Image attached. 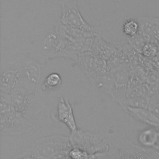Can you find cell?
<instances>
[{"label": "cell", "mask_w": 159, "mask_h": 159, "mask_svg": "<svg viewBox=\"0 0 159 159\" xmlns=\"http://www.w3.org/2000/svg\"><path fill=\"white\" fill-rule=\"evenodd\" d=\"M57 118L73 132L78 129L73 108L67 98L61 97L57 105Z\"/></svg>", "instance_id": "cell-10"}, {"label": "cell", "mask_w": 159, "mask_h": 159, "mask_svg": "<svg viewBox=\"0 0 159 159\" xmlns=\"http://www.w3.org/2000/svg\"><path fill=\"white\" fill-rule=\"evenodd\" d=\"M34 95L28 89L20 84L10 93L14 108L25 115L30 104V97Z\"/></svg>", "instance_id": "cell-11"}, {"label": "cell", "mask_w": 159, "mask_h": 159, "mask_svg": "<svg viewBox=\"0 0 159 159\" xmlns=\"http://www.w3.org/2000/svg\"><path fill=\"white\" fill-rule=\"evenodd\" d=\"M71 148L69 137L54 135L39 139L27 151L39 159H52L59 154L68 153Z\"/></svg>", "instance_id": "cell-2"}, {"label": "cell", "mask_w": 159, "mask_h": 159, "mask_svg": "<svg viewBox=\"0 0 159 159\" xmlns=\"http://www.w3.org/2000/svg\"><path fill=\"white\" fill-rule=\"evenodd\" d=\"M13 159H39V158L35 156H34L33 154L29 152L28 151H26L24 153L17 155Z\"/></svg>", "instance_id": "cell-22"}, {"label": "cell", "mask_w": 159, "mask_h": 159, "mask_svg": "<svg viewBox=\"0 0 159 159\" xmlns=\"http://www.w3.org/2000/svg\"><path fill=\"white\" fill-rule=\"evenodd\" d=\"M71 159H94L95 154H89L87 152L79 148L72 147L68 153Z\"/></svg>", "instance_id": "cell-18"}, {"label": "cell", "mask_w": 159, "mask_h": 159, "mask_svg": "<svg viewBox=\"0 0 159 159\" xmlns=\"http://www.w3.org/2000/svg\"><path fill=\"white\" fill-rule=\"evenodd\" d=\"M61 15L58 21L61 24L83 30L101 34V29L88 23L82 16L75 0H60Z\"/></svg>", "instance_id": "cell-4"}, {"label": "cell", "mask_w": 159, "mask_h": 159, "mask_svg": "<svg viewBox=\"0 0 159 159\" xmlns=\"http://www.w3.org/2000/svg\"><path fill=\"white\" fill-rule=\"evenodd\" d=\"M156 27H155V37L157 43H159V17H155Z\"/></svg>", "instance_id": "cell-24"}, {"label": "cell", "mask_w": 159, "mask_h": 159, "mask_svg": "<svg viewBox=\"0 0 159 159\" xmlns=\"http://www.w3.org/2000/svg\"><path fill=\"white\" fill-rule=\"evenodd\" d=\"M17 63L22 78L20 84L35 95L40 81L42 65L44 63L41 60L38 61L30 57H27Z\"/></svg>", "instance_id": "cell-6"}, {"label": "cell", "mask_w": 159, "mask_h": 159, "mask_svg": "<svg viewBox=\"0 0 159 159\" xmlns=\"http://www.w3.org/2000/svg\"><path fill=\"white\" fill-rule=\"evenodd\" d=\"M54 31L71 42L88 38H94L101 34L64 25L59 22L55 24Z\"/></svg>", "instance_id": "cell-12"}, {"label": "cell", "mask_w": 159, "mask_h": 159, "mask_svg": "<svg viewBox=\"0 0 159 159\" xmlns=\"http://www.w3.org/2000/svg\"><path fill=\"white\" fill-rule=\"evenodd\" d=\"M124 111L136 120L150 127L159 129V117L148 108L122 106Z\"/></svg>", "instance_id": "cell-9"}, {"label": "cell", "mask_w": 159, "mask_h": 159, "mask_svg": "<svg viewBox=\"0 0 159 159\" xmlns=\"http://www.w3.org/2000/svg\"><path fill=\"white\" fill-rule=\"evenodd\" d=\"M116 49L117 47L114 44L104 41L100 34L94 39L91 52L96 57L101 58L107 61L114 54Z\"/></svg>", "instance_id": "cell-14"}, {"label": "cell", "mask_w": 159, "mask_h": 159, "mask_svg": "<svg viewBox=\"0 0 159 159\" xmlns=\"http://www.w3.org/2000/svg\"><path fill=\"white\" fill-rule=\"evenodd\" d=\"M130 39V45L137 51L141 53L142 49L143 47L146 44L147 42H150L148 39L143 35L142 34L139 32L137 35L134 37L129 38Z\"/></svg>", "instance_id": "cell-19"}, {"label": "cell", "mask_w": 159, "mask_h": 159, "mask_svg": "<svg viewBox=\"0 0 159 159\" xmlns=\"http://www.w3.org/2000/svg\"><path fill=\"white\" fill-rule=\"evenodd\" d=\"M148 109L152 111L158 117H159V96L155 94L150 98V101Z\"/></svg>", "instance_id": "cell-21"}, {"label": "cell", "mask_w": 159, "mask_h": 159, "mask_svg": "<svg viewBox=\"0 0 159 159\" xmlns=\"http://www.w3.org/2000/svg\"><path fill=\"white\" fill-rule=\"evenodd\" d=\"M69 137L72 147L79 148L89 154L107 151V133L85 131L78 128L71 132Z\"/></svg>", "instance_id": "cell-3"}, {"label": "cell", "mask_w": 159, "mask_h": 159, "mask_svg": "<svg viewBox=\"0 0 159 159\" xmlns=\"http://www.w3.org/2000/svg\"><path fill=\"white\" fill-rule=\"evenodd\" d=\"M89 80L100 90L113 98L115 85L111 72L107 71L102 75L92 74L88 76Z\"/></svg>", "instance_id": "cell-13"}, {"label": "cell", "mask_w": 159, "mask_h": 159, "mask_svg": "<svg viewBox=\"0 0 159 159\" xmlns=\"http://www.w3.org/2000/svg\"><path fill=\"white\" fill-rule=\"evenodd\" d=\"M94 159H111L108 153L106 151L104 152H101L95 154Z\"/></svg>", "instance_id": "cell-23"}, {"label": "cell", "mask_w": 159, "mask_h": 159, "mask_svg": "<svg viewBox=\"0 0 159 159\" xmlns=\"http://www.w3.org/2000/svg\"><path fill=\"white\" fill-rule=\"evenodd\" d=\"M96 57L92 52H86L78 54L76 62L87 76L94 73Z\"/></svg>", "instance_id": "cell-15"}, {"label": "cell", "mask_w": 159, "mask_h": 159, "mask_svg": "<svg viewBox=\"0 0 159 159\" xmlns=\"http://www.w3.org/2000/svg\"><path fill=\"white\" fill-rule=\"evenodd\" d=\"M122 31L129 38L137 35L140 32V25L137 19L133 18L125 19L122 25Z\"/></svg>", "instance_id": "cell-17"}, {"label": "cell", "mask_w": 159, "mask_h": 159, "mask_svg": "<svg viewBox=\"0 0 159 159\" xmlns=\"http://www.w3.org/2000/svg\"><path fill=\"white\" fill-rule=\"evenodd\" d=\"M34 128L25 115L15 109L0 112V131L1 134L17 135L26 133Z\"/></svg>", "instance_id": "cell-5"}, {"label": "cell", "mask_w": 159, "mask_h": 159, "mask_svg": "<svg viewBox=\"0 0 159 159\" xmlns=\"http://www.w3.org/2000/svg\"><path fill=\"white\" fill-rule=\"evenodd\" d=\"M22 82L20 68L17 61L2 70L0 78V90L1 93L10 94Z\"/></svg>", "instance_id": "cell-7"}, {"label": "cell", "mask_w": 159, "mask_h": 159, "mask_svg": "<svg viewBox=\"0 0 159 159\" xmlns=\"http://www.w3.org/2000/svg\"><path fill=\"white\" fill-rule=\"evenodd\" d=\"M107 143L111 159H159L129 140L123 131L107 133Z\"/></svg>", "instance_id": "cell-1"}, {"label": "cell", "mask_w": 159, "mask_h": 159, "mask_svg": "<svg viewBox=\"0 0 159 159\" xmlns=\"http://www.w3.org/2000/svg\"><path fill=\"white\" fill-rule=\"evenodd\" d=\"M157 44L152 42H147L143 47L141 53L147 58H152L158 54V48Z\"/></svg>", "instance_id": "cell-20"}, {"label": "cell", "mask_w": 159, "mask_h": 159, "mask_svg": "<svg viewBox=\"0 0 159 159\" xmlns=\"http://www.w3.org/2000/svg\"><path fill=\"white\" fill-rule=\"evenodd\" d=\"M61 77L58 73H52L45 79L41 85V89L43 91H52L58 89L61 85Z\"/></svg>", "instance_id": "cell-16"}, {"label": "cell", "mask_w": 159, "mask_h": 159, "mask_svg": "<svg viewBox=\"0 0 159 159\" xmlns=\"http://www.w3.org/2000/svg\"><path fill=\"white\" fill-rule=\"evenodd\" d=\"M137 140L142 147L148 153L159 158V129L150 127L142 130Z\"/></svg>", "instance_id": "cell-8"}]
</instances>
